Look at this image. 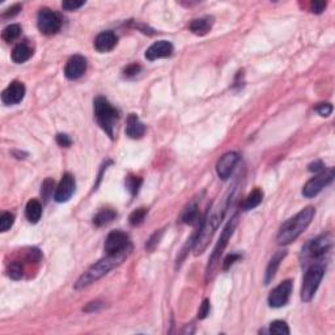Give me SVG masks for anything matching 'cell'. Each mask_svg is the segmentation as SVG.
Here are the masks:
<instances>
[{"mask_svg": "<svg viewBox=\"0 0 335 335\" xmlns=\"http://www.w3.org/2000/svg\"><path fill=\"white\" fill-rule=\"evenodd\" d=\"M231 199L232 191H229L215 207L210 208L207 215L203 217V220L201 221V226H199V229L197 231V241H195L194 247H192L195 252V256H199V254L203 253L207 245L210 244L213 233L217 231L220 222L222 221V219L226 216L227 210H228L229 203H231Z\"/></svg>", "mask_w": 335, "mask_h": 335, "instance_id": "6da1fadb", "label": "cell"}, {"mask_svg": "<svg viewBox=\"0 0 335 335\" xmlns=\"http://www.w3.org/2000/svg\"><path fill=\"white\" fill-rule=\"evenodd\" d=\"M131 249L132 246L123 250V252H121V253L118 254H107L105 258L100 259L97 263L92 265L91 267H89L88 270H87V271L77 279L76 284H75V288H76V290L86 288V287L91 286L92 283L97 282L98 279H101L102 276H105L107 272L111 271L113 268H116L117 266L121 265V263L127 258L130 252H131Z\"/></svg>", "mask_w": 335, "mask_h": 335, "instance_id": "7a4b0ae2", "label": "cell"}, {"mask_svg": "<svg viewBox=\"0 0 335 335\" xmlns=\"http://www.w3.org/2000/svg\"><path fill=\"white\" fill-rule=\"evenodd\" d=\"M314 213H316V211H314L313 207H306L300 211L297 215L291 217L290 220H287L279 229L276 237L277 244L290 245L291 242L297 240L302 232L309 227V224L314 217Z\"/></svg>", "mask_w": 335, "mask_h": 335, "instance_id": "3957f363", "label": "cell"}, {"mask_svg": "<svg viewBox=\"0 0 335 335\" xmlns=\"http://www.w3.org/2000/svg\"><path fill=\"white\" fill-rule=\"evenodd\" d=\"M331 246L332 238L330 235H322L320 236V237L309 241L308 244L302 247L301 254H300L301 265L305 266V267H308L312 263L323 261L325 254L329 253Z\"/></svg>", "mask_w": 335, "mask_h": 335, "instance_id": "277c9868", "label": "cell"}, {"mask_svg": "<svg viewBox=\"0 0 335 335\" xmlns=\"http://www.w3.org/2000/svg\"><path fill=\"white\" fill-rule=\"evenodd\" d=\"M95 117L100 127L110 137H113L114 127H116V123L118 122L119 118L118 110L110 104L106 98L97 97L95 100Z\"/></svg>", "mask_w": 335, "mask_h": 335, "instance_id": "5b68a950", "label": "cell"}, {"mask_svg": "<svg viewBox=\"0 0 335 335\" xmlns=\"http://www.w3.org/2000/svg\"><path fill=\"white\" fill-rule=\"evenodd\" d=\"M237 221V215H236L235 217H232L231 221L227 224L224 231L221 232V236H220L217 244L213 247L212 254H211L210 259H208L207 268H206V281L207 282L212 279L213 274H215V271L217 270V266H219L220 263V258H221L222 253H224V250H226L227 245H228V241L231 240L232 235H233V232H235Z\"/></svg>", "mask_w": 335, "mask_h": 335, "instance_id": "8992f818", "label": "cell"}, {"mask_svg": "<svg viewBox=\"0 0 335 335\" xmlns=\"http://www.w3.org/2000/svg\"><path fill=\"white\" fill-rule=\"evenodd\" d=\"M325 270H326V263L321 261V262L312 263L308 266V270L305 272L304 279H302V287H301V300L305 302H309L314 297L316 292H317L318 287H320L321 281H322L323 275H325Z\"/></svg>", "mask_w": 335, "mask_h": 335, "instance_id": "52a82bcc", "label": "cell"}, {"mask_svg": "<svg viewBox=\"0 0 335 335\" xmlns=\"http://www.w3.org/2000/svg\"><path fill=\"white\" fill-rule=\"evenodd\" d=\"M334 177V169L327 168L326 171H323L322 173L318 174V176H316L314 178H312V180L306 182V185L302 189V195H304L305 198H314L316 195L322 191V189H325L327 185L332 182Z\"/></svg>", "mask_w": 335, "mask_h": 335, "instance_id": "ba28073f", "label": "cell"}, {"mask_svg": "<svg viewBox=\"0 0 335 335\" xmlns=\"http://www.w3.org/2000/svg\"><path fill=\"white\" fill-rule=\"evenodd\" d=\"M37 25L41 33L46 36H51L59 32L62 26V21L59 16L55 12H52L49 8H41L38 16H37Z\"/></svg>", "mask_w": 335, "mask_h": 335, "instance_id": "9c48e42d", "label": "cell"}, {"mask_svg": "<svg viewBox=\"0 0 335 335\" xmlns=\"http://www.w3.org/2000/svg\"><path fill=\"white\" fill-rule=\"evenodd\" d=\"M293 284L292 281H284L279 286H276L268 295V305L271 308H282L288 302L292 293Z\"/></svg>", "mask_w": 335, "mask_h": 335, "instance_id": "30bf717a", "label": "cell"}, {"mask_svg": "<svg viewBox=\"0 0 335 335\" xmlns=\"http://www.w3.org/2000/svg\"><path fill=\"white\" fill-rule=\"evenodd\" d=\"M104 247L106 254H118L123 250L131 247V244H130L128 236L125 232L113 231L107 235Z\"/></svg>", "mask_w": 335, "mask_h": 335, "instance_id": "8fae6325", "label": "cell"}, {"mask_svg": "<svg viewBox=\"0 0 335 335\" xmlns=\"http://www.w3.org/2000/svg\"><path fill=\"white\" fill-rule=\"evenodd\" d=\"M75 189H76V182H75V178H73L72 174H63L58 187L55 189L54 199L58 202V203H64V202L70 201L71 197H72L73 192H75Z\"/></svg>", "mask_w": 335, "mask_h": 335, "instance_id": "7c38bea8", "label": "cell"}, {"mask_svg": "<svg viewBox=\"0 0 335 335\" xmlns=\"http://www.w3.org/2000/svg\"><path fill=\"white\" fill-rule=\"evenodd\" d=\"M87 71V59L82 55H73L68 59L66 67H64V75L68 80H77L86 73Z\"/></svg>", "mask_w": 335, "mask_h": 335, "instance_id": "4fadbf2b", "label": "cell"}, {"mask_svg": "<svg viewBox=\"0 0 335 335\" xmlns=\"http://www.w3.org/2000/svg\"><path fill=\"white\" fill-rule=\"evenodd\" d=\"M25 97V86L20 81H12L2 93V101L4 105L20 104Z\"/></svg>", "mask_w": 335, "mask_h": 335, "instance_id": "5bb4252c", "label": "cell"}, {"mask_svg": "<svg viewBox=\"0 0 335 335\" xmlns=\"http://www.w3.org/2000/svg\"><path fill=\"white\" fill-rule=\"evenodd\" d=\"M238 159H240V156L236 152H228L220 157V160L216 164V173L222 181L228 180L229 177H231L236 164L238 162Z\"/></svg>", "mask_w": 335, "mask_h": 335, "instance_id": "9a60e30c", "label": "cell"}, {"mask_svg": "<svg viewBox=\"0 0 335 335\" xmlns=\"http://www.w3.org/2000/svg\"><path fill=\"white\" fill-rule=\"evenodd\" d=\"M172 52H173V45L169 41H157L147 49L146 58L148 61H156V59L171 57Z\"/></svg>", "mask_w": 335, "mask_h": 335, "instance_id": "2e32d148", "label": "cell"}, {"mask_svg": "<svg viewBox=\"0 0 335 335\" xmlns=\"http://www.w3.org/2000/svg\"><path fill=\"white\" fill-rule=\"evenodd\" d=\"M117 42H118V38H117L116 34L111 31L106 32H101L95 40V49L98 52H107L111 51V50L116 47Z\"/></svg>", "mask_w": 335, "mask_h": 335, "instance_id": "e0dca14e", "label": "cell"}, {"mask_svg": "<svg viewBox=\"0 0 335 335\" xmlns=\"http://www.w3.org/2000/svg\"><path fill=\"white\" fill-rule=\"evenodd\" d=\"M146 132V126L141 122L136 114H130L127 118V126H126V134L131 139H139Z\"/></svg>", "mask_w": 335, "mask_h": 335, "instance_id": "ac0fdd59", "label": "cell"}, {"mask_svg": "<svg viewBox=\"0 0 335 335\" xmlns=\"http://www.w3.org/2000/svg\"><path fill=\"white\" fill-rule=\"evenodd\" d=\"M33 55V49L31 47V45L24 41V42L18 43L12 51V61L15 63H24V62L29 61Z\"/></svg>", "mask_w": 335, "mask_h": 335, "instance_id": "d6986e66", "label": "cell"}, {"mask_svg": "<svg viewBox=\"0 0 335 335\" xmlns=\"http://www.w3.org/2000/svg\"><path fill=\"white\" fill-rule=\"evenodd\" d=\"M286 252H277L274 257L271 258V261L268 262L267 268H266V274H265V284H270V282L272 281L276 275L277 268L281 266V262L283 261V258L286 257Z\"/></svg>", "mask_w": 335, "mask_h": 335, "instance_id": "ffe728a7", "label": "cell"}, {"mask_svg": "<svg viewBox=\"0 0 335 335\" xmlns=\"http://www.w3.org/2000/svg\"><path fill=\"white\" fill-rule=\"evenodd\" d=\"M213 24V18L207 16V17H202V18H197L194 21L190 24V31L192 32L197 36H204V34H207L208 32L211 31V27H212Z\"/></svg>", "mask_w": 335, "mask_h": 335, "instance_id": "44dd1931", "label": "cell"}, {"mask_svg": "<svg viewBox=\"0 0 335 335\" xmlns=\"http://www.w3.org/2000/svg\"><path fill=\"white\" fill-rule=\"evenodd\" d=\"M25 216L31 222L36 224L42 216V206L37 199H31L27 202L26 208H25Z\"/></svg>", "mask_w": 335, "mask_h": 335, "instance_id": "7402d4cb", "label": "cell"}, {"mask_svg": "<svg viewBox=\"0 0 335 335\" xmlns=\"http://www.w3.org/2000/svg\"><path fill=\"white\" fill-rule=\"evenodd\" d=\"M262 201H263L262 190L254 189L253 191L250 192L246 198H245V201L242 202V204H241V208H242L244 211L253 210V208L258 207L259 204L262 203Z\"/></svg>", "mask_w": 335, "mask_h": 335, "instance_id": "603a6c76", "label": "cell"}, {"mask_svg": "<svg viewBox=\"0 0 335 335\" xmlns=\"http://www.w3.org/2000/svg\"><path fill=\"white\" fill-rule=\"evenodd\" d=\"M117 216V212L114 210H110V208H105V210H101L100 212L93 217V224L96 227H104L107 226L109 222L113 221Z\"/></svg>", "mask_w": 335, "mask_h": 335, "instance_id": "cb8c5ba5", "label": "cell"}, {"mask_svg": "<svg viewBox=\"0 0 335 335\" xmlns=\"http://www.w3.org/2000/svg\"><path fill=\"white\" fill-rule=\"evenodd\" d=\"M198 204L195 203V202H191V203L183 210L182 221L185 222V224H190V226H191V224H195V222L198 221Z\"/></svg>", "mask_w": 335, "mask_h": 335, "instance_id": "d4e9b609", "label": "cell"}, {"mask_svg": "<svg viewBox=\"0 0 335 335\" xmlns=\"http://www.w3.org/2000/svg\"><path fill=\"white\" fill-rule=\"evenodd\" d=\"M21 34V26L18 24H11L6 27L2 33V38L6 42H13L15 40H17L18 37Z\"/></svg>", "mask_w": 335, "mask_h": 335, "instance_id": "484cf974", "label": "cell"}, {"mask_svg": "<svg viewBox=\"0 0 335 335\" xmlns=\"http://www.w3.org/2000/svg\"><path fill=\"white\" fill-rule=\"evenodd\" d=\"M268 332L275 335H288L290 334V327L284 321H274L270 325Z\"/></svg>", "mask_w": 335, "mask_h": 335, "instance_id": "4316f807", "label": "cell"}, {"mask_svg": "<svg viewBox=\"0 0 335 335\" xmlns=\"http://www.w3.org/2000/svg\"><path fill=\"white\" fill-rule=\"evenodd\" d=\"M147 212H148V210H147V208H144V207L135 210L134 212L130 215V219H128V220H130V224H131L132 227L141 226L142 222L144 221V219H146Z\"/></svg>", "mask_w": 335, "mask_h": 335, "instance_id": "83f0119b", "label": "cell"}, {"mask_svg": "<svg viewBox=\"0 0 335 335\" xmlns=\"http://www.w3.org/2000/svg\"><path fill=\"white\" fill-rule=\"evenodd\" d=\"M142 185V178L136 176H128L126 178V187L132 195H136L139 191V187Z\"/></svg>", "mask_w": 335, "mask_h": 335, "instance_id": "f1b7e54d", "label": "cell"}, {"mask_svg": "<svg viewBox=\"0 0 335 335\" xmlns=\"http://www.w3.org/2000/svg\"><path fill=\"white\" fill-rule=\"evenodd\" d=\"M15 222V215L11 212H4L0 216V232H7Z\"/></svg>", "mask_w": 335, "mask_h": 335, "instance_id": "f546056e", "label": "cell"}, {"mask_svg": "<svg viewBox=\"0 0 335 335\" xmlns=\"http://www.w3.org/2000/svg\"><path fill=\"white\" fill-rule=\"evenodd\" d=\"M52 189H54V180L51 178H46L42 183V189H41V194H42L43 201L47 202L52 194Z\"/></svg>", "mask_w": 335, "mask_h": 335, "instance_id": "4dcf8cb0", "label": "cell"}, {"mask_svg": "<svg viewBox=\"0 0 335 335\" xmlns=\"http://www.w3.org/2000/svg\"><path fill=\"white\" fill-rule=\"evenodd\" d=\"M8 275L9 277H12L15 281L21 279L22 276V266L21 263L18 262H12L8 266Z\"/></svg>", "mask_w": 335, "mask_h": 335, "instance_id": "1f68e13d", "label": "cell"}, {"mask_svg": "<svg viewBox=\"0 0 335 335\" xmlns=\"http://www.w3.org/2000/svg\"><path fill=\"white\" fill-rule=\"evenodd\" d=\"M86 4V2H77V0H66L62 3V8L66 11H76V9L81 8Z\"/></svg>", "mask_w": 335, "mask_h": 335, "instance_id": "d6a6232c", "label": "cell"}, {"mask_svg": "<svg viewBox=\"0 0 335 335\" xmlns=\"http://www.w3.org/2000/svg\"><path fill=\"white\" fill-rule=\"evenodd\" d=\"M316 111L320 114L321 117H329L332 113L331 104H318L316 106Z\"/></svg>", "mask_w": 335, "mask_h": 335, "instance_id": "836d02e7", "label": "cell"}, {"mask_svg": "<svg viewBox=\"0 0 335 335\" xmlns=\"http://www.w3.org/2000/svg\"><path fill=\"white\" fill-rule=\"evenodd\" d=\"M240 258H241L240 254H236V253L229 254V256L224 259V262H222V270H228V268L231 267V266L233 265L236 261H238Z\"/></svg>", "mask_w": 335, "mask_h": 335, "instance_id": "e575fe53", "label": "cell"}, {"mask_svg": "<svg viewBox=\"0 0 335 335\" xmlns=\"http://www.w3.org/2000/svg\"><path fill=\"white\" fill-rule=\"evenodd\" d=\"M210 314V301L208 300H204L203 304L201 305V308L198 311V318L199 320H204Z\"/></svg>", "mask_w": 335, "mask_h": 335, "instance_id": "d590c367", "label": "cell"}, {"mask_svg": "<svg viewBox=\"0 0 335 335\" xmlns=\"http://www.w3.org/2000/svg\"><path fill=\"white\" fill-rule=\"evenodd\" d=\"M161 236H162V231H159V233L156 232L155 235H153L152 237L150 238V241L147 242V249H148V250H153V249H155L156 245L159 244V240H160V238H161Z\"/></svg>", "mask_w": 335, "mask_h": 335, "instance_id": "8d00e7d4", "label": "cell"}, {"mask_svg": "<svg viewBox=\"0 0 335 335\" xmlns=\"http://www.w3.org/2000/svg\"><path fill=\"white\" fill-rule=\"evenodd\" d=\"M57 143L61 147H70L72 144V141L67 134H58L57 135Z\"/></svg>", "mask_w": 335, "mask_h": 335, "instance_id": "74e56055", "label": "cell"}, {"mask_svg": "<svg viewBox=\"0 0 335 335\" xmlns=\"http://www.w3.org/2000/svg\"><path fill=\"white\" fill-rule=\"evenodd\" d=\"M325 8H326V2H313V3L311 4L312 12L317 13V15L322 13L323 11H325Z\"/></svg>", "mask_w": 335, "mask_h": 335, "instance_id": "f35d334b", "label": "cell"}, {"mask_svg": "<svg viewBox=\"0 0 335 335\" xmlns=\"http://www.w3.org/2000/svg\"><path fill=\"white\" fill-rule=\"evenodd\" d=\"M139 71H141V66L136 63L134 64H130L127 68L125 70V76L130 77V76H135L136 73H139Z\"/></svg>", "mask_w": 335, "mask_h": 335, "instance_id": "ab89813d", "label": "cell"}, {"mask_svg": "<svg viewBox=\"0 0 335 335\" xmlns=\"http://www.w3.org/2000/svg\"><path fill=\"white\" fill-rule=\"evenodd\" d=\"M21 11V6L20 4H16V6H12L11 8H8L6 11V12L3 13V17L4 18H9V17H13V16L17 15L18 12Z\"/></svg>", "mask_w": 335, "mask_h": 335, "instance_id": "60d3db41", "label": "cell"}, {"mask_svg": "<svg viewBox=\"0 0 335 335\" xmlns=\"http://www.w3.org/2000/svg\"><path fill=\"white\" fill-rule=\"evenodd\" d=\"M101 306H102V302L101 301H92L89 302V304H87V306L84 308V312H87V313H92V312L98 311Z\"/></svg>", "mask_w": 335, "mask_h": 335, "instance_id": "b9f144b4", "label": "cell"}, {"mask_svg": "<svg viewBox=\"0 0 335 335\" xmlns=\"http://www.w3.org/2000/svg\"><path fill=\"white\" fill-rule=\"evenodd\" d=\"M323 168H325V165H323L322 161H316V162H313V164L309 165L308 171L309 172H320V171H322Z\"/></svg>", "mask_w": 335, "mask_h": 335, "instance_id": "7bdbcfd3", "label": "cell"}]
</instances>
